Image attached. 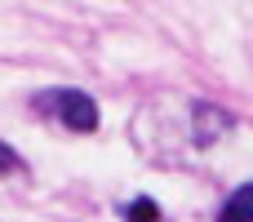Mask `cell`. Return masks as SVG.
I'll list each match as a JSON object with an SVG mask.
<instances>
[{
	"mask_svg": "<svg viewBox=\"0 0 253 222\" xmlns=\"http://www.w3.org/2000/svg\"><path fill=\"white\" fill-rule=\"evenodd\" d=\"M36 111L58 116L71 133H93L98 129V102L84 89H49V93H36Z\"/></svg>",
	"mask_w": 253,
	"mask_h": 222,
	"instance_id": "6da1fadb",
	"label": "cell"
},
{
	"mask_svg": "<svg viewBox=\"0 0 253 222\" xmlns=\"http://www.w3.org/2000/svg\"><path fill=\"white\" fill-rule=\"evenodd\" d=\"M196 120H200V125H196V142H200V147H209L218 133L231 129V116H227V111H213L209 102H196Z\"/></svg>",
	"mask_w": 253,
	"mask_h": 222,
	"instance_id": "7a4b0ae2",
	"label": "cell"
},
{
	"mask_svg": "<svg viewBox=\"0 0 253 222\" xmlns=\"http://www.w3.org/2000/svg\"><path fill=\"white\" fill-rule=\"evenodd\" d=\"M218 222H253V182L236 187V191L222 200V209H218Z\"/></svg>",
	"mask_w": 253,
	"mask_h": 222,
	"instance_id": "3957f363",
	"label": "cell"
},
{
	"mask_svg": "<svg viewBox=\"0 0 253 222\" xmlns=\"http://www.w3.org/2000/svg\"><path fill=\"white\" fill-rule=\"evenodd\" d=\"M125 222H160V205L151 196H138L125 205Z\"/></svg>",
	"mask_w": 253,
	"mask_h": 222,
	"instance_id": "277c9868",
	"label": "cell"
},
{
	"mask_svg": "<svg viewBox=\"0 0 253 222\" xmlns=\"http://www.w3.org/2000/svg\"><path fill=\"white\" fill-rule=\"evenodd\" d=\"M18 169H22V156L9 142H0V174H18Z\"/></svg>",
	"mask_w": 253,
	"mask_h": 222,
	"instance_id": "5b68a950",
	"label": "cell"
}]
</instances>
